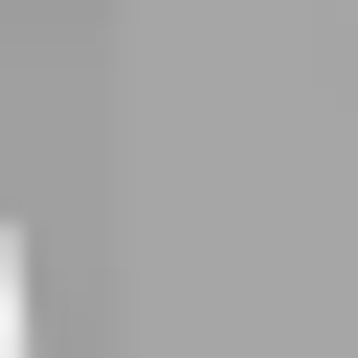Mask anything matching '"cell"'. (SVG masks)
I'll list each match as a JSON object with an SVG mask.
<instances>
[{"label": "cell", "instance_id": "1", "mask_svg": "<svg viewBox=\"0 0 358 358\" xmlns=\"http://www.w3.org/2000/svg\"><path fill=\"white\" fill-rule=\"evenodd\" d=\"M0 358H22V246H0Z\"/></svg>", "mask_w": 358, "mask_h": 358}]
</instances>
